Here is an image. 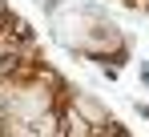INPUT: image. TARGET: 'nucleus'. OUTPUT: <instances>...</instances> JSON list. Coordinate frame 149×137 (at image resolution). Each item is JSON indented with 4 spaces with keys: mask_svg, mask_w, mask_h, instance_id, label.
Here are the masks:
<instances>
[{
    "mask_svg": "<svg viewBox=\"0 0 149 137\" xmlns=\"http://www.w3.org/2000/svg\"><path fill=\"white\" fill-rule=\"evenodd\" d=\"M52 32L65 48H73L77 57L97 61V65H105V61L121 65L129 57L125 28L117 20H109L101 8H65V12L52 16Z\"/></svg>",
    "mask_w": 149,
    "mask_h": 137,
    "instance_id": "nucleus-1",
    "label": "nucleus"
},
{
    "mask_svg": "<svg viewBox=\"0 0 149 137\" xmlns=\"http://www.w3.org/2000/svg\"><path fill=\"white\" fill-rule=\"evenodd\" d=\"M65 101H69V105H73V109L85 117L93 129H105V125H113V117H109V105L101 101L97 93H85V89H73V85H69Z\"/></svg>",
    "mask_w": 149,
    "mask_h": 137,
    "instance_id": "nucleus-2",
    "label": "nucleus"
},
{
    "mask_svg": "<svg viewBox=\"0 0 149 137\" xmlns=\"http://www.w3.org/2000/svg\"><path fill=\"white\" fill-rule=\"evenodd\" d=\"M125 8H133V12H149V0H121Z\"/></svg>",
    "mask_w": 149,
    "mask_h": 137,
    "instance_id": "nucleus-3",
    "label": "nucleus"
},
{
    "mask_svg": "<svg viewBox=\"0 0 149 137\" xmlns=\"http://www.w3.org/2000/svg\"><path fill=\"white\" fill-rule=\"evenodd\" d=\"M137 113H141V117H149V105H141V101H137Z\"/></svg>",
    "mask_w": 149,
    "mask_h": 137,
    "instance_id": "nucleus-4",
    "label": "nucleus"
},
{
    "mask_svg": "<svg viewBox=\"0 0 149 137\" xmlns=\"http://www.w3.org/2000/svg\"><path fill=\"white\" fill-rule=\"evenodd\" d=\"M4 12H8V0H0V20H4Z\"/></svg>",
    "mask_w": 149,
    "mask_h": 137,
    "instance_id": "nucleus-5",
    "label": "nucleus"
},
{
    "mask_svg": "<svg viewBox=\"0 0 149 137\" xmlns=\"http://www.w3.org/2000/svg\"><path fill=\"white\" fill-rule=\"evenodd\" d=\"M117 137H129V133H125V129H121V133H117Z\"/></svg>",
    "mask_w": 149,
    "mask_h": 137,
    "instance_id": "nucleus-6",
    "label": "nucleus"
}]
</instances>
